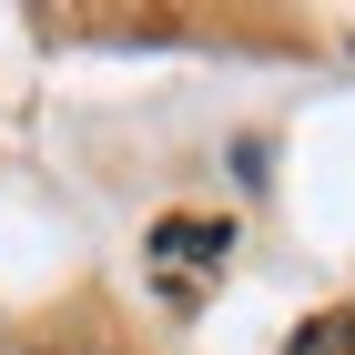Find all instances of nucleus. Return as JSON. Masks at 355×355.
<instances>
[{"instance_id": "1", "label": "nucleus", "mask_w": 355, "mask_h": 355, "mask_svg": "<svg viewBox=\"0 0 355 355\" xmlns=\"http://www.w3.org/2000/svg\"><path fill=\"white\" fill-rule=\"evenodd\" d=\"M223 244H234L223 223H163L153 234V274H163L173 295H203V274L223 264Z\"/></svg>"}, {"instance_id": "2", "label": "nucleus", "mask_w": 355, "mask_h": 355, "mask_svg": "<svg viewBox=\"0 0 355 355\" xmlns=\"http://www.w3.org/2000/svg\"><path fill=\"white\" fill-rule=\"evenodd\" d=\"M284 355H355V315H315V325H304Z\"/></svg>"}]
</instances>
